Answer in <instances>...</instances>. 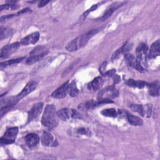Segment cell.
<instances>
[{
	"instance_id": "1",
	"label": "cell",
	"mask_w": 160,
	"mask_h": 160,
	"mask_svg": "<svg viewBox=\"0 0 160 160\" xmlns=\"http://www.w3.org/2000/svg\"><path fill=\"white\" fill-rule=\"evenodd\" d=\"M57 112L54 104H48L44 109L41 119L42 124L49 128H53L58 125Z\"/></svg>"
},
{
	"instance_id": "2",
	"label": "cell",
	"mask_w": 160,
	"mask_h": 160,
	"mask_svg": "<svg viewBox=\"0 0 160 160\" xmlns=\"http://www.w3.org/2000/svg\"><path fill=\"white\" fill-rule=\"evenodd\" d=\"M18 133V128L17 127H13L7 129L3 136L0 139L1 144H8L12 143L15 141Z\"/></svg>"
},
{
	"instance_id": "3",
	"label": "cell",
	"mask_w": 160,
	"mask_h": 160,
	"mask_svg": "<svg viewBox=\"0 0 160 160\" xmlns=\"http://www.w3.org/2000/svg\"><path fill=\"white\" fill-rule=\"evenodd\" d=\"M21 42H16L10 44H8L4 46L0 52L1 58H6L11 56L14 52L16 51V49L20 46Z\"/></svg>"
},
{
	"instance_id": "4",
	"label": "cell",
	"mask_w": 160,
	"mask_h": 160,
	"mask_svg": "<svg viewBox=\"0 0 160 160\" xmlns=\"http://www.w3.org/2000/svg\"><path fill=\"white\" fill-rule=\"evenodd\" d=\"M101 29V28L94 29H92V30L88 31L86 34L78 37L79 48H81L83 46H84L87 44V42H88L89 39H91L93 36H94L99 31H100Z\"/></svg>"
},
{
	"instance_id": "5",
	"label": "cell",
	"mask_w": 160,
	"mask_h": 160,
	"mask_svg": "<svg viewBox=\"0 0 160 160\" xmlns=\"http://www.w3.org/2000/svg\"><path fill=\"white\" fill-rule=\"evenodd\" d=\"M37 87V82L35 81H30L29 82L26 86L23 88V89L21 91V92L18 94L17 96H15V98L16 101L18 102L21 99L26 96L28 94L33 91Z\"/></svg>"
},
{
	"instance_id": "6",
	"label": "cell",
	"mask_w": 160,
	"mask_h": 160,
	"mask_svg": "<svg viewBox=\"0 0 160 160\" xmlns=\"http://www.w3.org/2000/svg\"><path fill=\"white\" fill-rule=\"evenodd\" d=\"M42 49V47H38L36 49H34L31 52V56L29 58H28L26 60V63L28 64H32L34 62H36L39 60H40L42 58H43L47 53V51H44L41 53H38V52L39 51L40 49Z\"/></svg>"
},
{
	"instance_id": "7",
	"label": "cell",
	"mask_w": 160,
	"mask_h": 160,
	"mask_svg": "<svg viewBox=\"0 0 160 160\" xmlns=\"http://www.w3.org/2000/svg\"><path fill=\"white\" fill-rule=\"evenodd\" d=\"M42 107H43L42 102H38L35 104L28 112V121L30 122L31 121L36 119L41 114L42 109Z\"/></svg>"
},
{
	"instance_id": "8",
	"label": "cell",
	"mask_w": 160,
	"mask_h": 160,
	"mask_svg": "<svg viewBox=\"0 0 160 160\" xmlns=\"http://www.w3.org/2000/svg\"><path fill=\"white\" fill-rule=\"evenodd\" d=\"M69 84V81L64 82L62 86H61L52 93L51 96L58 99H61L64 98L68 92Z\"/></svg>"
},
{
	"instance_id": "9",
	"label": "cell",
	"mask_w": 160,
	"mask_h": 160,
	"mask_svg": "<svg viewBox=\"0 0 160 160\" xmlns=\"http://www.w3.org/2000/svg\"><path fill=\"white\" fill-rule=\"evenodd\" d=\"M39 38V34L38 32L32 33L22 38L21 41V44L22 45H28L29 44H33L36 43Z\"/></svg>"
},
{
	"instance_id": "10",
	"label": "cell",
	"mask_w": 160,
	"mask_h": 160,
	"mask_svg": "<svg viewBox=\"0 0 160 160\" xmlns=\"http://www.w3.org/2000/svg\"><path fill=\"white\" fill-rule=\"evenodd\" d=\"M148 50V46L144 43L140 44L136 48V55L139 60H146Z\"/></svg>"
},
{
	"instance_id": "11",
	"label": "cell",
	"mask_w": 160,
	"mask_h": 160,
	"mask_svg": "<svg viewBox=\"0 0 160 160\" xmlns=\"http://www.w3.org/2000/svg\"><path fill=\"white\" fill-rule=\"evenodd\" d=\"M121 4H122L121 3H118V2H116V3L111 4V6H109L106 10V11L104 12V14L102 15V16L99 18V21H103L106 19H107L108 18H109L111 16V14L113 13V12L114 11H116Z\"/></svg>"
},
{
	"instance_id": "12",
	"label": "cell",
	"mask_w": 160,
	"mask_h": 160,
	"mask_svg": "<svg viewBox=\"0 0 160 160\" xmlns=\"http://www.w3.org/2000/svg\"><path fill=\"white\" fill-rule=\"evenodd\" d=\"M41 141L42 144L44 146H49L50 145L55 146L54 145L55 141H54L53 140V137L52 134L48 131L43 132L41 138Z\"/></svg>"
},
{
	"instance_id": "13",
	"label": "cell",
	"mask_w": 160,
	"mask_h": 160,
	"mask_svg": "<svg viewBox=\"0 0 160 160\" xmlns=\"http://www.w3.org/2000/svg\"><path fill=\"white\" fill-rule=\"evenodd\" d=\"M25 141L29 147H33L39 143V138L36 134H29L25 137Z\"/></svg>"
},
{
	"instance_id": "14",
	"label": "cell",
	"mask_w": 160,
	"mask_h": 160,
	"mask_svg": "<svg viewBox=\"0 0 160 160\" xmlns=\"http://www.w3.org/2000/svg\"><path fill=\"white\" fill-rule=\"evenodd\" d=\"M160 54V41L159 40H157L156 42L152 44L149 52V57L150 58H154L156 56H158Z\"/></svg>"
},
{
	"instance_id": "15",
	"label": "cell",
	"mask_w": 160,
	"mask_h": 160,
	"mask_svg": "<svg viewBox=\"0 0 160 160\" xmlns=\"http://www.w3.org/2000/svg\"><path fill=\"white\" fill-rule=\"evenodd\" d=\"M148 91L150 95L152 96H158L159 94V83L157 81L147 85Z\"/></svg>"
},
{
	"instance_id": "16",
	"label": "cell",
	"mask_w": 160,
	"mask_h": 160,
	"mask_svg": "<svg viewBox=\"0 0 160 160\" xmlns=\"http://www.w3.org/2000/svg\"><path fill=\"white\" fill-rule=\"evenodd\" d=\"M57 116L59 118L63 121L68 120L71 116V109L68 108H63L57 112Z\"/></svg>"
},
{
	"instance_id": "17",
	"label": "cell",
	"mask_w": 160,
	"mask_h": 160,
	"mask_svg": "<svg viewBox=\"0 0 160 160\" xmlns=\"http://www.w3.org/2000/svg\"><path fill=\"white\" fill-rule=\"evenodd\" d=\"M127 118L130 124H131L133 126H141L143 123L142 120L136 116L132 115V114L127 112Z\"/></svg>"
},
{
	"instance_id": "18",
	"label": "cell",
	"mask_w": 160,
	"mask_h": 160,
	"mask_svg": "<svg viewBox=\"0 0 160 160\" xmlns=\"http://www.w3.org/2000/svg\"><path fill=\"white\" fill-rule=\"evenodd\" d=\"M102 84V79L101 77H97L89 84L88 87L90 89H93L94 91L98 90L100 88Z\"/></svg>"
},
{
	"instance_id": "19",
	"label": "cell",
	"mask_w": 160,
	"mask_h": 160,
	"mask_svg": "<svg viewBox=\"0 0 160 160\" xmlns=\"http://www.w3.org/2000/svg\"><path fill=\"white\" fill-rule=\"evenodd\" d=\"M126 84L131 87L142 88L146 84V82L143 81H134L132 79H129L126 82Z\"/></svg>"
},
{
	"instance_id": "20",
	"label": "cell",
	"mask_w": 160,
	"mask_h": 160,
	"mask_svg": "<svg viewBox=\"0 0 160 160\" xmlns=\"http://www.w3.org/2000/svg\"><path fill=\"white\" fill-rule=\"evenodd\" d=\"M66 49L68 51L70 52H73L75 51H77L78 49L79 48V46H78V37L76 38V39L72 40L71 42H69L66 47Z\"/></svg>"
},
{
	"instance_id": "21",
	"label": "cell",
	"mask_w": 160,
	"mask_h": 160,
	"mask_svg": "<svg viewBox=\"0 0 160 160\" xmlns=\"http://www.w3.org/2000/svg\"><path fill=\"white\" fill-rule=\"evenodd\" d=\"M68 92L69 95L72 97H74L78 95V89L76 86V82L74 80L71 81L70 84H69V88H68Z\"/></svg>"
},
{
	"instance_id": "22",
	"label": "cell",
	"mask_w": 160,
	"mask_h": 160,
	"mask_svg": "<svg viewBox=\"0 0 160 160\" xmlns=\"http://www.w3.org/2000/svg\"><path fill=\"white\" fill-rule=\"evenodd\" d=\"M12 33V30L9 28H1L0 29V39L2 40L11 36Z\"/></svg>"
},
{
	"instance_id": "23",
	"label": "cell",
	"mask_w": 160,
	"mask_h": 160,
	"mask_svg": "<svg viewBox=\"0 0 160 160\" xmlns=\"http://www.w3.org/2000/svg\"><path fill=\"white\" fill-rule=\"evenodd\" d=\"M101 114L105 116H108V117H112V118H115L117 116L118 113L117 111H116L115 109L114 108H111V109H103L101 111Z\"/></svg>"
},
{
	"instance_id": "24",
	"label": "cell",
	"mask_w": 160,
	"mask_h": 160,
	"mask_svg": "<svg viewBox=\"0 0 160 160\" xmlns=\"http://www.w3.org/2000/svg\"><path fill=\"white\" fill-rule=\"evenodd\" d=\"M130 108L133 111L138 112L142 116H144V114H145L144 108H143V106L142 105H140V104H131L130 106Z\"/></svg>"
},
{
	"instance_id": "25",
	"label": "cell",
	"mask_w": 160,
	"mask_h": 160,
	"mask_svg": "<svg viewBox=\"0 0 160 160\" xmlns=\"http://www.w3.org/2000/svg\"><path fill=\"white\" fill-rule=\"evenodd\" d=\"M25 58L22 57V58H17V59H11L9 61H5V62H2L1 63V68H4L8 66H10L16 63H18L19 62H21L22 60H23Z\"/></svg>"
},
{
	"instance_id": "26",
	"label": "cell",
	"mask_w": 160,
	"mask_h": 160,
	"mask_svg": "<svg viewBox=\"0 0 160 160\" xmlns=\"http://www.w3.org/2000/svg\"><path fill=\"white\" fill-rule=\"evenodd\" d=\"M131 67H133L134 68H135L136 69H137L138 71L140 72H143L144 71V68H142V66L141 64L140 61L138 59H135L134 62L132 63Z\"/></svg>"
},
{
	"instance_id": "27",
	"label": "cell",
	"mask_w": 160,
	"mask_h": 160,
	"mask_svg": "<svg viewBox=\"0 0 160 160\" xmlns=\"http://www.w3.org/2000/svg\"><path fill=\"white\" fill-rule=\"evenodd\" d=\"M19 6L15 4H2L0 6V10L2 11L4 9H16L18 8Z\"/></svg>"
},
{
	"instance_id": "28",
	"label": "cell",
	"mask_w": 160,
	"mask_h": 160,
	"mask_svg": "<svg viewBox=\"0 0 160 160\" xmlns=\"http://www.w3.org/2000/svg\"><path fill=\"white\" fill-rule=\"evenodd\" d=\"M124 58L126 61V62H128V64L131 66L132 63L134 62V60L136 59L134 57V56L132 54H126L125 56H124Z\"/></svg>"
},
{
	"instance_id": "29",
	"label": "cell",
	"mask_w": 160,
	"mask_h": 160,
	"mask_svg": "<svg viewBox=\"0 0 160 160\" xmlns=\"http://www.w3.org/2000/svg\"><path fill=\"white\" fill-rule=\"evenodd\" d=\"M97 7H98V4H94V5H92L89 9H88L86 12H84L82 14V16H81L82 20H84V19L86 18V17L88 16V14L89 12H91L94 11V10L97 8Z\"/></svg>"
},
{
	"instance_id": "30",
	"label": "cell",
	"mask_w": 160,
	"mask_h": 160,
	"mask_svg": "<svg viewBox=\"0 0 160 160\" xmlns=\"http://www.w3.org/2000/svg\"><path fill=\"white\" fill-rule=\"evenodd\" d=\"M132 44H131V43H126L123 46L120 48L121 53L127 52L128 51H129V50H131L132 49Z\"/></svg>"
},
{
	"instance_id": "31",
	"label": "cell",
	"mask_w": 160,
	"mask_h": 160,
	"mask_svg": "<svg viewBox=\"0 0 160 160\" xmlns=\"http://www.w3.org/2000/svg\"><path fill=\"white\" fill-rule=\"evenodd\" d=\"M71 117L74 119H78L81 118V114L74 109H71Z\"/></svg>"
},
{
	"instance_id": "32",
	"label": "cell",
	"mask_w": 160,
	"mask_h": 160,
	"mask_svg": "<svg viewBox=\"0 0 160 160\" xmlns=\"http://www.w3.org/2000/svg\"><path fill=\"white\" fill-rule=\"evenodd\" d=\"M115 73H116V70L112 69H111L106 72H104L103 75L105 76H109V77L111 76H111H113L114 75H115Z\"/></svg>"
},
{
	"instance_id": "33",
	"label": "cell",
	"mask_w": 160,
	"mask_h": 160,
	"mask_svg": "<svg viewBox=\"0 0 160 160\" xmlns=\"http://www.w3.org/2000/svg\"><path fill=\"white\" fill-rule=\"evenodd\" d=\"M77 132L78 134H89V131L87 130L86 128H79L78 130H77Z\"/></svg>"
},
{
	"instance_id": "34",
	"label": "cell",
	"mask_w": 160,
	"mask_h": 160,
	"mask_svg": "<svg viewBox=\"0 0 160 160\" xmlns=\"http://www.w3.org/2000/svg\"><path fill=\"white\" fill-rule=\"evenodd\" d=\"M106 64H107V62H104L100 66L99 68V71L101 72V73L102 74H103L104 73V71H105V69L106 68Z\"/></svg>"
},
{
	"instance_id": "35",
	"label": "cell",
	"mask_w": 160,
	"mask_h": 160,
	"mask_svg": "<svg viewBox=\"0 0 160 160\" xmlns=\"http://www.w3.org/2000/svg\"><path fill=\"white\" fill-rule=\"evenodd\" d=\"M29 11H31V9L28 8H26L25 9H23L18 11L17 14L19 15V14H24V13H26V12H29Z\"/></svg>"
},
{
	"instance_id": "36",
	"label": "cell",
	"mask_w": 160,
	"mask_h": 160,
	"mask_svg": "<svg viewBox=\"0 0 160 160\" xmlns=\"http://www.w3.org/2000/svg\"><path fill=\"white\" fill-rule=\"evenodd\" d=\"M49 1H41L39 2V4H38V7L39 8H41V7H43L45 5H46Z\"/></svg>"
},
{
	"instance_id": "37",
	"label": "cell",
	"mask_w": 160,
	"mask_h": 160,
	"mask_svg": "<svg viewBox=\"0 0 160 160\" xmlns=\"http://www.w3.org/2000/svg\"><path fill=\"white\" fill-rule=\"evenodd\" d=\"M14 16V14H9V15H7L6 16H2L1 18V22H2L4 20H6L8 18H11L12 17H13Z\"/></svg>"
},
{
	"instance_id": "38",
	"label": "cell",
	"mask_w": 160,
	"mask_h": 160,
	"mask_svg": "<svg viewBox=\"0 0 160 160\" xmlns=\"http://www.w3.org/2000/svg\"><path fill=\"white\" fill-rule=\"evenodd\" d=\"M113 79H114V83H118L119 81L120 78L118 75H114L113 76Z\"/></svg>"
}]
</instances>
